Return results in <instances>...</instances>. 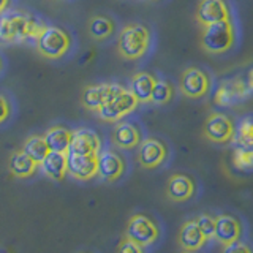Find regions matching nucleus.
<instances>
[{"label": "nucleus", "instance_id": "obj_1", "mask_svg": "<svg viewBox=\"0 0 253 253\" xmlns=\"http://www.w3.org/2000/svg\"><path fill=\"white\" fill-rule=\"evenodd\" d=\"M42 24L34 16L21 11L0 14V43H19L27 38H37Z\"/></svg>", "mask_w": 253, "mask_h": 253}, {"label": "nucleus", "instance_id": "obj_2", "mask_svg": "<svg viewBox=\"0 0 253 253\" xmlns=\"http://www.w3.org/2000/svg\"><path fill=\"white\" fill-rule=\"evenodd\" d=\"M150 43H152V35L144 24H128L119 34L117 52L126 60H138L147 54Z\"/></svg>", "mask_w": 253, "mask_h": 253}, {"label": "nucleus", "instance_id": "obj_3", "mask_svg": "<svg viewBox=\"0 0 253 253\" xmlns=\"http://www.w3.org/2000/svg\"><path fill=\"white\" fill-rule=\"evenodd\" d=\"M237 43V30L233 19L220 21L211 26L203 27L201 32V47L213 55L226 54Z\"/></svg>", "mask_w": 253, "mask_h": 253}, {"label": "nucleus", "instance_id": "obj_4", "mask_svg": "<svg viewBox=\"0 0 253 253\" xmlns=\"http://www.w3.org/2000/svg\"><path fill=\"white\" fill-rule=\"evenodd\" d=\"M71 46L70 35L55 26H43L35 38V49L46 59L57 60L65 55Z\"/></svg>", "mask_w": 253, "mask_h": 253}, {"label": "nucleus", "instance_id": "obj_5", "mask_svg": "<svg viewBox=\"0 0 253 253\" xmlns=\"http://www.w3.org/2000/svg\"><path fill=\"white\" fill-rule=\"evenodd\" d=\"M124 237L141 245V247H149L160 237V226L157 225V221L152 217L146 215V213H133L125 225Z\"/></svg>", "mask_w": 253, "mask_h": 253}, {"label": "nucleus", "instance_id": "obj_6", "mask_svg": "<svg viewBox=\"0 0 253 253\" xmlns=\"http://www.w3.org/2000/svg\"><path fill=\"white\" fill-rule=\"evenodd\" d=\"M203 136L212 144H229L236 136L234 119L225 113H220V111H213L204 121Z\"/></svg>", "mask_w": 253, "mask_h": 253}, {"label": "nucleus", "instance_id": "obj_7", "mask_svg": "<svg viewBox=\"0 0 253 253\" xmlns=\"http://www.w3.org/2000/svg\"><path fill=\"white\" fill-rule=\"evenodd\" d=\"M180 93L187 98L200 100L208 97L212 90V76L200 67H188L182 71L179 79Z\"/></svg>", "mask_w": 253, "mask_h": 253}, {"label": "nucleus", "instance_id": "obj_8", "mask_svg": "<svg viewBox=\"0 0 253 253\" xmlns=\"http://www.w3.org/2000/svg\"><path fill=\"white\" fill-rule=\"evenodd\" d=\"M139 101L134 97V93L130 89H124L116 93L106 105H103L100 109H97L98 119L103 122H119L125 116L131 114L134 109L138 108Z\"/></svg>", "mask_w": 253, "mask_h": 253}, {"label": "nucleus", "instance_id": "obj_9", "mask_svg": "<svg viewBox=\"0 0 253 253\" xmlns=\"http://www.w3.org/2000/svg\"><path fill=\"white\" fill-rule=\"evenodd\" d=\"M138 163L144 169H157L168 158V147L158 138H146L141 139L138 146Z\"/></svg>", "mask_w": 253, "mask_h": 253}, {"label": "nucleus", "instance_id": "obj_10", "mask_svg": "<svg viewBox=\"0 0 253 253\" xmlns=\"http://www.w3.org/2000/svg\"><path fill=\"white\" fill-rule=\"evenodd\" d=\"M195 19L201 27L231 19V6L226 0H200L195 11Z\"/></svg>", "mask_w": 253, "mask_h": 253}, {"label": "nucleus", "instance_id": "obj_11", "mask_svg": "<svg viewBox=\"0 0 253 253\" xmlns=\"http://www.w3.org/2000/svg\"><path fill=\"white\" fill-rule=\"evenodd\" d=\"M124 89V85L117 83H100V84H90L87 85L83 92V106L85 109L97 111L103 105L114 97L116 93H119Z\"/></svg>", "mask_w": 253, "mask_h": 253}, {"label": "nucleus", "instance_id": "obj_12", "mask_svg": "<svg viewBox=\"0 0 253 253\" xmlns=\"http://www.w3.org/2000/svg\"><path fill=\"white\" fill-rule=\"evenodd\" d=\"M196 193V184L192 176L184 172H174L165 187V196L171 203H185Z\"/></svg>", "mask_w": 253, "mask_h": 253}, {"label": "nucleus", "instance_id": "obj_13", "mask_svg": "<svg viewBox=\"0 0 253 253\" xmlns=\"http://www.w3.org/2000/svg\"><path fill=\"white\" fill-rule=\"evenodd\" d=\"M125 172V160L122 155H119L114 150H100L98 154V165H97V176L113 184L119 180Z\"/></svg>", "mask_w": 253, "mask_h": 253}, {"label": "nucleus", "instance_id": "obj_14", "mask_svg": "<svg viewBox=\"0 0 253 253\" xmlns=\"http://www.w3.org/2000/svg\"><path fill=\"white\" fill-rule=\"evenodd\" d=\"M249 89L247 84L242 78H231V79H225L221 81L215 90V97H213V101H215L217 106H231L234 103L241 101L242 98L247 97Z\"/></svg>", "mask_w": 253, "mask_h": 253}, {"label": "nucleus", "instance_id": "obj_15", "mask_svg": "<svg viewBox=\"0 0 253 253\" xmlns=\"http://www.w3.org/2000/svg\"><path fill=\"white\" fill-rule=\"evenodd\" d=\"M101 150V139L90 128H78L71 131L68 152L79 155H98Z\"/></svg>", "mask_w": 253, "mask_h": 253}, {"label": "nucleus", "instance_id": "obj_16", "mask_svg": "<svg viewBox=\"0 0 253 253\" xmlns=\"http://www.w3.org/2000/svg\"><path fill=\"white\" fill-rule=\"evenodd\" d=\"M98 155H79L70 154L67 160V174L76 180H90L97 176Z\"/></svg>", "mask_w": 253, "mask_h": 253}, {"label": "nucleus", "instance_id": "obj_17", "mask_svg": "<svg viewBox=\"0 0 253 253\" xmlns=\"http://www.w3.org/2000/svg\"><path fill=\"white\" fill-rule=\"evenodd\" d=\"M213 237H215L221 245H228L236 241H241L242 223L234 215L220 213V215L215 217V231H213Z\"/></svg>", "mask_w": 253, "mask_h": 253}, {"label": "nucleus", "instance_id": "obj_18", "mask_svg": "<svg viewBox=\"0 0 253 253\" xmlns=\"http://www.w3.org/2000/svg\"><path fill=\"white\" fill-rule=\"evenodd\" d=\"M208 239L201 233V229L198 228L195 218L187 220L180 225L177 231V245L182 252H198L203 249Z\"/></svg>", "mask_w": 253, "mask_h": 253}, {"label": "nucleus", "instance_id": "obj_19", "mask_svg": "<svg viewBox=\"0 0 253 253\" xmlns=\"http://www.w3.org/2000/svg\"><path fill=\"white\" fill-rule=\"evenodd\" d=\"M142 136H141V130L136 124L131 122H119L114 130L113 134H111V141L113 144L119 149L124 150H130L139 146Z\"/></svg>", "mask_w": 253, "mask_h": 253}, {"label": "nucleus", "instance_id": "obj_20", "mask_svg": "<svg viewBox=\"0 0 253 253\" xmlns=\"http://www.w3.org/2000/svg\"><path fill=\"white\" fill-rule=\"evenodd\" d=\"M8 169L18 179H27L32 177L38 169V163L24 152V150H14L8 157Z\"/></svg>", "mask_w": 253, "mask_h": 253}, {"label": "nucleus", "instance_id": "obj_21", "mask_svg": "<svg viewBox=\"0 0 253 253\" xmlns=\"http://www.w3.org/2000/svg\"><path fill=\"white\" fill-rule=\"evenodd\" d=\"M67 160L68 152H49L40 165L46 177L54 182H62L67 176Z\"/></svg>", "mask_w": 253, "mask_h": 253}, {"label": "nucleus", "instance_id": "obj_22", "mask_svg": "<svg viewBox=\"0 0 253 253\" xmlns=\"http://www.w3.org/2000/svg\"><path fill=\"white\" fill-rule=\"evenodd\" d=\"M157 83V78L149 73V71H138L134 73L130 81V90L134 93L139 103H149L150 95H152L154 85Z\"/></svg>", "mask_w": 253, "mask_h": 253}, {"label": "nucleus", "instance_id": "obj_23", "mask_svg": "<svg viewBox=\"0 0 253 253\" xmlns=\"http://www.w3.org/2000/svg\"><path fill=\"white\" fill-rule=\"evenodd\" d=\"M44 141L51 152H68L70 141H71V130L63 125L51 126L44 134Z\"/></svg>", "mask_w": 253, "mask_h": 253}, {"label": "nucleus", "instance_id": "obj_24", "mask_svg": "<svg viewBox=\"0 0 253 253\" xmlns=\"http://www.w3.org/2000/svg\"><path fill=\"white\" fill-rule=\"evenodd\" d=\"M114 22L108 16H93L89 21V26H87L89 35L97 42H103V40L109 38L114 34Z\"/></svg>", "mask_w": 253, "mask_h": 253}, {"label": "nucleus", "instance_id": "obj_25", "mask_svg": "<svg viewBox=\"0 0 253 253\" xmlns=\"http://www.w3.org/2000/svg\"><path fill=\"white\" fill-rule=\"evenodd\" d=\"M22 150L38 165L42 163L46 158V155L51 152L49 147H47V144H46V141H44V136H38V134H34V136H30L24 141Z\"/></svg>", "mask_w": 253, "mask_h": 253}, {"label": "nucleus", "instance_id": "obj_26", "mask_svg": "<svg viewBox=\"0 0 253 253\" xmlns=\"http://www.w3.org/2000/svg\"><path fill=\"white\" fill-rule=\"evenodd\" d=\"M237 147L244 150H252L253 152V116L244 117L239 126H236L234 136Z\"/></svg>", "mask_w": 253, "mask_h": 253}, {"label": "nucleus", "instance_id": "obj_27", "mask_svg": "<svg viewBox=\"0 0 253 253\" xmlns=\"http://www.w3.org/2000/svg\"><path fill=\"white\" fill-rule=\"evenodd\" d=\"M174 92H176L174 90V85L169 81H166V79H157L149 103H152V105H157V106L168 105L174 98Z\"/></svg>", "mask_w": 253, "mask_h": 253}, {"label": "nucleus", "instance_id": "obj_28", "mask_svg": "<svg viewBox=\"0 0 253 253\" xmlns=\"http://www.w3.org/2000/svg\"><path fill=\"white\" fill-rule=\"evenodd\" d=\"M233 165H234V168L241 171L253 169V152L252 150H244L237 147L233 155Z\"/></svg>", "mask_w": 253, "mask_h": 253}, {"label": "nucleus", "instance_id": "obj_29", "mask_svg": "<svg viewBox=\"0 0 253 253\" xmlns=\"http://www.w3.org/2000/svg\"><path fill=\"white\" fill-rule=\"evenodd\" d=\"M196 225L201 229V233L204 234L206 239H212L213 237V231H215V217L209 215V213H200L196 218Z\"/></svg>", "mask_w": 253, "mask_h": 253}, {"label": "nucleus", "instance_id": "obj_30", "mask_svg": "<svg viewBox=\"0 0 253 253\" xmlns=\"http://www.w3.org/2000/svg\"><path fill=\"white\" fill-rule=\"evenodd\" d=\"M116 253H144V247L134 244L133 241L126 239V237H122V241L119 242Z\"/></svg>", "mask_w": 253, "mask_h": 253}, {"label": "nucleus", "instance_id": "obj_31", "mask_svg": "<svg viewBox=\"0 0 253 253\" xmlns=\"http://www.w3.org/2000/svg\"><path fill=\"white\" fill-rule=\"evenodd\" d=\"M220 253H253V249L250 247L249 244L241 242V241H236L233 244H228L223 245Z\"/></svg>", "mask_w": 253, "mask_h": 253}, {"label": "nucleus", "instance_id": "obj_32", "mask_svg": "<svg viewBox=\"0 0 253 253\" xmlns=\"http://www.w3.org/2000/svg\"><path fill=\"white\" fill-rule=\"evenodd\" d=\"M11 116V106L10 101L5 97V95L0 93V124H3L8 121V117Z\"/></svg>", "mask_w": 253, "mask_h": 253}, {"label": "nucleus", "instance_id": "obj_33", "mask_svg": "<svg viewBox=\"0 0 253 253\" xmlns=\"http://www.w3.org/2000/svg\"><path fill=\"white\" fill-rule=\"evenodd\" d=\"M8 5H10V0H0V14L8 10Z\"/></svg>", "mask_w": 253, "mask_h": 253}, {"label": "nucleus", "instance_id": "obj_34", "mask_svg": "<svg viewBox=\"0 0 253 253\" xmlns=\"http://www.w3.org/2000/svg\"><path fill=\"white\" fill-rule=\"evenodd\" d=\"M247 89H249V92L250 90H253V68L250 70V73H249V79H247Z\"/></svg>", "mask_w": 253, "mask_h": 253}, {"label": "nucleus", "instance_id": "obj_35", "mask_svg": "<svg viewBox=\"0 0 253 253\" xmlns=\"http://www.w3.org/2000/svg\"><path fill=\"white\" fill-rule=\"evenodd\" d=\"M2 67H3V62H2V57H0V70H2Z\"/></svg>", "mask_w": 253, "mask_h": 253}, {"label": "nucleus", "instance_id": "obj_36", "mask_svg": "<svg viewBox=\"0 0 253 253\" xmlns=\"http://www.w3.org/2000/svg\"><path fill=\"white\" fill-rule=\"evenodd\" d=\"M182 253H198V252H182Z\"/></svg>", "mask_w": 253, "mask_h": 253}, {"label": "nucleus", "instance_id": "obj_37", "mask_svg": "<svg viewBox=\"0 0 253 253\" xmlns=\"http://www.w3.org/2000/svg\"><path fill=\"white\" fill-rule=\"evenodd\" d=\"M152 2H157V0H152Z\"/></svg>", "mask_w": 253, "mask_h": 253}]
</instances>
